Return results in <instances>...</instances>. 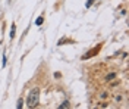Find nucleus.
I'll return each mask as SVG.
<instances>
[{"label": "nucleus", "instance_id": "obj_1", "mask_svg": "<svg viewBox=\"0 0 129 109\" xmlns=\"http://www.w3.org/2000/svg\"><path fill=\"white\" fill-rule=\"evenodd\" d=\"M38 96H40L38 87H34L31 92H29L28 97H26V105H28V108H35V106L38 105Z\"/></svg>", "mask_w": 129, "mask_h": 109}, {"label": "nucleus", "instance_id": "obj_2", "mask_svg": "<svg viewBox=\"0 0 129 109\" xmlns=\"http://www.w3.org/2000/svg\"><path fill=\"white\" fill-rule=\"evenodd\" d=\"M100 47H101V46H97L95 49H92V52H89V53H87V55H85V56H84V58L87 59V58H89V56H92V55H94V53H97V52H98V49H100Z\"/></svg>", "mask_w": 129, "mask_h": 109}, {"label": "nucleus", "instance_id": "obj_3", "mask_svg": "<svg viewBox=\"0 0 129 109\" xmlns=\"http://www.w3.org/2000/svg\"><path fill=\"white\" fill-rule=\"evenodd\" d=\"M15 33H16V27L15 24L12 25V30H10V38H15Z\"/></svg>", "mask_w": 129, "mask_h": 109}, {"label": "nucleus", "instance_id": "obj_4", "mask_svg": "<svg viewBox=\"0 0 129 109\" xmlns=\"http://www.w3.org/2000/svg\"><path fill=\"white\" fill-rule=\"evenodd\" d=\"M22 105H24V100H22V99H19V100H18V108H16V109H22Z\"/></svg>", "mask_w": 129, "mask_h": 109}, {"label": "nucleus", "instance_id": "obj_5", "mask_svg": "<svg viewBox=\"0 0 129 109\" xmlns=\"http://www.w3.org/2000/svg\"><path fill=\"white\" fill-rule=\"evenodd\" d=\"M114 77H116V74H114V72H112V74H110V75H107V80H113V78H114Z\"/></svg>", "mask_w": 129, "mask_h": 109}, {"label": "nucleus", "instance_id": "obj_6", "mask_svg": "<svg viewBox=\"0 0 129 109\" xmlns=\"http://www.w3.org/2000/svg\"><path fill=\"white\" fill-rule=\"evenodd\" d=\"M35 24H37V25H41V24H43V18H38V19L35 21Z\"/></svg>", "mask_w": 129, "mask_h": 109}, {"label": "nucleus", "instance_id": "obj_7", "mask_svg": "<svg viewBox=\"0 0 129 109\" xmlns=\"http://www.w3.org/2000/svg\"><path fill=\"white\" fill-rule=\"evenodd\" d=\"M68 105H69V103H68V102H64V103H63V105H62V106H60V108H59V109H63V108H66Z\"/></svg>", "mask_w": 129, "mask_h": 109}]
</instances>
